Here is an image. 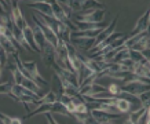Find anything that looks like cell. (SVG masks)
Returning a JSON list of instances; mask_svg holds the SVG:
<instances>
[{
    "label": "cell",
    "mask_w": 150,
    "mask_h": 124,
    "mask_svg": "<svg viewBox=\"0 0 150 124\" xmlns=\"http://www.w3.org/2000/svg\"><path fill=\"white\" fill-rule=\"evenodd\" d=\"M106 9L88 10L83 14H74L72 15V21L76 23H102L105 18Z\"/></svg>",
    "instance_id": "1"
},
{
    "label": "cell",
    "mask_w": 150,
    "mask_h": 124,
    "mask_svg": "<svg viewBox=\"0 0 150 124\" xmlns=\"http://www.w3.org/2000/svg\"><path fill=\"white\" fill-rule=\"evenodd\" d=\"M32 19L35 21V25H36L41 32H43V35H44V37H46V41H48L51 46H54L55 48H57V46H58V37L55 36V33L50 29V26L37 18L36 14H32Z\"/></svg>",
    "instance_id": "3"
},
{
    "label": "cell",
    "mask_w": 150,
    "mask_h": 124,
    "mask_svg": "<svg viewBox=\"0 0 150 124\" xmlns=\"http://www.w3.org/2000/svg\"><path fill=\"white\" fill-rule=\"evenodd\" d=\"M69 43L72 44L76 50H86L90 51L95 44V39H90V37H77V36H69Z\"/></svg>",
    "instance_id": "4"
},
{
    "label": "cell",
    "mask_w": 150,
    "mask_h": 124,
    "mask_svg": "<svg viewBox=\"0 0 150 124\" xmlns=\"http://www.w3.org/2000/svg\"><path fill=\"white\" fill-rule=\"evenodd\" d=\"M58 101V92H55V91H52V90H51V91H48L46 94V95H43L40 98V99H39V101H36L35 102V105H43V103H55V102Z\"/></svg>",
    "instance_id": "11"
},
{
    "label": "cell",
    "mask_w": 150,
    "mask_h": 124,
    "mask_svg": "<svg viewBox=\"0 0 150 124\" xmlns=\"http://www.w3.org/2000/svg\"><path fill=\"white\" fill-rule=\"evenodd\" d=\"M14 84H15L14 80H8V81H6V83H0V94H1V95H8L10 92H11V88H13Z\"/></svg>",
    "instance_id": "17"
},
{
    "label": "cell",
    "mask_w": 150,
    "mask_h": 124,
    "mask_svg": "<svg viewBox=\"0 0 150 124\" xmlns=\"http://www.w3.org/2000/svg\"><path fill=\"white\" fill-rule=\"evenodd\" d=\"M28 7L29 9L36 10V13L39 14H44V15H48V17H54L52 15V9H51V3L50 1H29L28 3Z\"/></svg>",
    "instance_id": "9"
},
{
    "label": "cell",
    "mask_w": 150,
    "mask_h": 124,
    "mask_svg": "<svg viewBox=\"0 0 150 124\" xmlns=\"http://www.w3.org/2000/svg\"><path fill=\"white\" fill-rule=\"evenodd\" d=\"M114 105L117 108L118 113H121V115L131 112V102L128 101V99H125V98H117Z\"/></svg>",
    "instance_id": "12"
},
{
    "label": "cell",
    "mask_w": 150,
    "mask_h": 124,
    "mask_svg": "<svg viewBox=\"0 0 150 124\" xmlns=\"http://www.w3.org/2000/svg\"><path fill=\"white\" fill-rule=\"evenodd\" d=\"M138 98V101L141 103L142 108H146V106H149V102H150V92L149 91H145V92H141V94H138L135 95Z\"/></svg>",
    "instance_id": "16"
},
{
    "label": "cell",
    "mask_w": 150,
    "mask_h": 124,
    "mask_svg": "<svg viewBox=\"0 0 150 124\" xmlns=\"http://www.w3.org/2000/svg\"><path fill=\"white\" fill-rule=\"evenodd\" d=\"M90 115L94 117V120H96L99 124L102 123H109V121H113V120H117L120 119L123 115L120 113H106L103 110H99V109H91L90 110Z\"/></svg>",
    "instance_id": "6"
},
{
    "label": "cell",
    "mask_w": 150,
    "mask_h": 124,
    "mask_svg": "<svg viewBox=\"0 0 150 124\" xmlns=\"http://www.w3.org/2000/svg\"><path fill=\"white\" fill-rule=\"evenodd\" d=\"M129 60H131L134 64H137V62H141V61L146 60V58L142 55V52H139V51L129 50Z\"/></svg>",
    "instance_id": "18"
},
{
    "label": "cell",
    "mask_w": 150,
    "mask_h": 124,
    "mask_svg": "<svg viewBox=\"0 0 150 124\" xmlns=\"http://www.w3.org/2000/svg\"><path fill=\"white\" fill-rule=\"evenodd\" d=\"M124 124H134V123H132V121H131V120H125V121H124Z\"/></svg>",
    "instance_id": "23"
},
{
    "label": "cell",
    "mask_w": 150,
    "mask_h": 124,
    "mask_svg": "<svg viewBox=\"0 0 150 124\" xmlns=\"http://www.w3.org/2000/svg\"><path fill=\"white\" fill-rule=\"evenodd\" d=\"M32 29H33V36H35V41H36L37 47H39V50H40V52H41V48L44 47V43H46V37H44L43 32H41V30L36 26V25H33Z\"/></svg>",
    "instance_id": "14"
},
{
    "label": "cell",
    "mask_w": 150,
    "mask_h": 124,
    "mask_svg": "<svg viewBox=\"0 0 150 124\" xmlns=\"http://www.w3.org/2000/svg\"><path fill=\"white\" fill-rule=\"evenodd\" d=\"M149 19H150V10L147 9L146 10V13L142 15L141 18L138 19L137 25H135V28L131 30V33H129V36L128 37L137 36V35H139V33H143V32H146V30H149Z\"/></svg>",
    "instance_id": "7"
},
{
    "label": "cell",
    "mask_w": 150,
    "mask_h": 124,
    "mask_svg": "<svg viewBox=\"0 0 150 124\" xmlns=\"http://www.w3.org/2000/svg\"><path fill=\"white\" fill-rule=\"evenodd\" d=\"M41 58L44 61V64L50 68H55L57 66V62H55V58H57V54H55V47L51 46L48 41L44 43V47L41 48Z\"/></svg>",
    "instance_id": "5"
},
{
    "label": "cell",
    "mask_w": 150,
    "mask_h": 124,
    "mask_svg": "<svg viewBox=\"0 0 150 124\" xmlns=\"http://www.w3.org/2000/svg\"><path fill=\"white\" fill-rule=\"evenodd\" d=\"M147 48H149V35H147V36H145L143 39H141L138 43H135V44H134L129 50L139 51V52H142V51L147 50Z\"/></svg>",
    "instance_id": "15"
},
{
    "label": "cell",
    "mask_w": 150,
    "mask_h": 124,
    "mask_svg": "<svg viewBox=\"0 0 150 124\" xmlns=\"http://www.w3.org/2000/svg\"><path fill=\"white\" fill-rule=\"evenodd\" d=\"M150 66H149V60H143L141 62L134 64L131 69V73L138 76V77H146L149 79V72H150Z\"/></svg>",
    "instance_id": "10"
},
{
    "label": "cell",
    "mask_w": 150,
    "mask_h": 124,
    "mask_svg": "<svg viewBox=\"0 0 150 124\" xmlns=\"http://www.w3.org/2000/svg\"><path fill=\"white\" fill-rule=\"evenodd\" d=\"M44 116H46L47 120H48V124H59L58 121L52 117V115H51V113H44Z\"/></svg>",
    "instance_id": "21"
},
{
    "label": "cell",
    "mask_w": 150,
    "mask_h": 124,
    "mask_svg": "<svg viewBox=\"0 0 150 124\" xmlns=\"http://www.w3.org/2000/svg\"><path fill=\"white\" fill-rule=\"evenodd\" d=\"M117 21H118V15H116L114 17V19L112 21V23L110 25H108V26L105 28L98 35V36L95 37V44H94V47H96V46H99L102 41H105L108 37L110 36V35H113L114 32H116V26H117Z\"/></svg>",
    "instance_id": "8"
},
{
    "label": "cell",
    "mask_w": 150,
    "mask_h": 124,
    "mask_svg": "<svg viewBox=\"0 0 150 124\" xmlns=\"http://www.w3.org/2000/svg\"><path fill=\"white\" fill-rule=\"evenodd\" d=\"M23 65V68L28 70V73L30 74V77H32V80L35 83H36L37 86H40V87H43V86H46V84H48V81H46V79L43 77L40 74V72H39V69H37V64L36 61H21Z\"/></svg>",
    "instance_id": "2"
},
{
    "label": "cell",
    "mask_w": 150,
    "mask_h": 124,
    "mask_svg": "<svg viewBox=\"0 0 150 124\" xmlns=\"http://www.w3.org/2000/svg\"><path fill=\"white\" fill-rule=\"evenodd\" d=\"M0 121H1V124H11V117L0 112Z\"/></svg>",
    "instance_id": "20"
},
{
    "label": "cell",
    "mask_w": 150,
    "mask_h": 124,
    "mask_svg": "<svg viewBox=\"0 0 150 124\" xmlns=\"http://www.w3.org/2000/svg\"><path fill=\"white\" fill-rule=\"evenodd\" d=\"M0 83H1V65H0Z\"/></svg>",
    "instance_id": "24"
},
{
    "label": "cell",
    "mask_w": 150,
    "mask_h": 124,
    "mask_svg": "<svg viewBox=\"0 0 150 124\" xmlns=\"http://www.w3.org/2000/svg\"><path fill=\"white\" fill-rule=\"evenodd\" d=\"M106 88H108V91L113 96H117L118 94H120V84H117V83H112V84H109Z\"/></svg>",
    "instance_id": "19"
},
{
    "label": "cell",
    "mask_w": 150,
    "mask_h": 124,
    "mask_svg": "<svg viewBox=\"0 0 150 124\" xmlns=\"http://www.w3.org/2000/svg\"><path fill=\"white\" fill-rule=\"evenodd\" d=\"M64 3L68 6L72 13H80V11L84 10L86 0H68V1H64Z\"/></svg>",
    "instance_id": "13"
},
{
    "label": "cell",
    "mask_w": 150,
    "mask_h": 124,
    "mask_svg": "<svg viewBox=\"0 0 150 124\" xmlns=\"http://www.w3.org/2000/svg\"><path fill=\"white\" fill-rule=\"evenodd\" d=\"M11 124H22V119H19V117H11Z\"/></svg>",
    "instance_id": "22"
}]
</instances>
